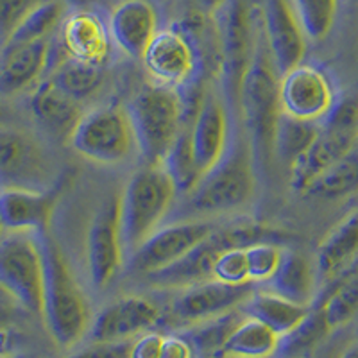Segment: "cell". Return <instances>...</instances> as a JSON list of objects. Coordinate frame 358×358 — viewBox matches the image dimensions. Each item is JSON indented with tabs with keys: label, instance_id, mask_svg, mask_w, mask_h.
Returning <instances> with one entry per match:
<instances>
[{
	"label": "cell",
	"instance_id": "1",
	"mask_svg": "<svg viewBox=\"0 0 358 358\" xmlns=\"http://www.w3.org/2000/svg\"><path fill=\"white\" fill-rule=\"evenodd\" d=\"M38 238L45 265L41 317L57 346L72 348L90 328L88 299L56 241L47 231L38 233Z\"/></svg>",
	"mask_w": 358,
	"mask_h": 358
},
{
	"label": "cell",
	"instance_id": "2",
	"mask_svg": "<svg viewBox=\"0 0 358 358\" xmlns=\"http://www.w3.org/2000/svg\"><path fill=\"white\" fill-rule=\"evenodd\" d=\"M257 159L248 131H238L215 167L203 176L188 196L194 213H226L238 210L255 196Z\"/></svg>",
	"mask_w": 358,
	"mask_h": 358
},
{
	"label": "cell",
	"instance_id": "3",
	"mask_svg": "<svg viewBox=\"0 0 358 358\" xmlns=\"http://www.w3.org/2000/svg\"><path fill=\"white\" fill-rule=\"evenodd\" d=\"M127 111L145 165H163L188 118L181 90L156 83L143 86Z\"/></svg>",
	"mask_w": 358,
	"mask_h": 358
},
{
	"label": "cell",
	"instance_id": "4",
	"mask_svg": "<svg viewBox=\"0 0 358 358\" xmlns=\"http://www.w3.org/2000/svg\"><path fill=\"white\" fill-rule=\"evenodd\" d=\"M174 179L163 165H145L127 181L120 196V231L126 257L159 229L178 196Z\"/></svg>",
	"mask_w": 358,
	"mask_h": 358
},
{
	"label": "cell",
	"instance_id": "5",
	"mask_svg": "<svg viewBox=\"0 0 358 358\" xmlns=\"http://www.w3.org/2000/svg\"><path fill=\"white\" fill-rule=\"evenodd\" d=\"M285 236V233H281L280 229H273L252 220H238L229 226H217L215 231L192 249L187 257L162 271L145 274L143 278L158 289H187L201 281L213 280V267L224 251L257 242H276L278 238Z\"/></svg>",
	"mask_w": 358,
	"mask_h": 358
},
{
	"label": "cell",
	"instance_id": "6",
	"mask_svg": "<svg viewBox=\"0 0 358 358\" xmlns=\"http://www.w3.org/2000/svg\"><path fill=\"white\" fill-rule=\"evenodd\" d=\"M241 115L251 140L257 165L268 169L274 159V134L281 117L280 76L273 65L264 33L242 90Z\"/></svg>",
	"mask_w": 358,
	"mask_h": 358
},
{
	"label": "cell",
	"instance_id": "7",
	"mask_svg": "<svg viewBox=\"0 0 358 358\" xmlns=\"http://www.w3.org/2000/svg\"><path fill=\"white\" fill-rule=\"evenodd\" d=\"M257 18L251 0H228L224 8L222 49H220V79L224 101L228 108L241 115L242 90L252 66L258 45Z\"/></svg>",
	"mask_w": 358,
	"mask_h": 358
},
{
	"label": "cell",
	"instance_id": "8",
	"mask_svg": "<svg viewBox=\"0 0 358 358\" xmlns=\"http://www.w3.org/2000/svg\"><path fill=\"white\" fill-rule=\"evenodd\" d=\"M357 143L358 99H342L337 101L330 115L321 122V131L315 142L290 169L294 188L306 194L310 187Z\"/></svg>",
	"mask_w": 358,
	"mask_h": 358
},
{
	"label": "cell",
	"instance_id": "9",
	"mask_svg": "<svg viewBox=\"0 0 358 358\" xmlns=\"http://www.w3.org/2000/svg\"><path fill=\"white\" fill-rule=\"evenodd\" d=\"M45 265L38 233H8L0 238V287L29 312H43Z\"/></svg>",
	"mask_w": 358,
	"mask_h": 358
},
{
	"label": "cell",
	"instance_id": "10",
	"mask_svg": "<svg viewBox=\"0 0 358 358\" xmlns=\"http://www.w3.org/2000/svg\"><path fill=\"white\" fill-rule=\"evenodd\" d=\"M70 145L79 156L99 165H118L136 149L129 111L122 106H101L83 115Z\"/></svg>",
	"mask_w": 358,
	"mask_h": 358
},
{
	"label": "cell",
	"instance_id": "11",
	"mask_svg": "<svg viewBox=\"0 0 358 358\" xmlns=\"http://www.w3.org/2000/svg\"><path fill=\"white\" fill-rule=\"evenodd\" d=\"M54 163L33 134L0 124V188H54Z\"/></svg>",
	"mask_w": 358,
	"mask_h": 358
},
{
	"label": "cell",
	"instance_id": "12",
	"mask_svg": "<svg viewBox=\"0 0 358 358\" xmlns=\"http://www.w3.org/2000/svg\"><path fill=\"white\" fill-rule=\"evenodd\" d=\"M126 258L120 231V197L111 196L99 208L86 235V267L90 283L104 290L120 274Z\"/></svg>",
	"mask_w": 358,
	"mask_h": 358
},
{
	"label": "cell",
	"instance_id": "13",
	"mask_svg": "<svg viewBox=\"0 0 358 358\" xmlns=\"http://www.w3.org/2000/svg\"><path fill=\"white\" fill-rule=\"evenodd\" d=\"M335 104L337 95L334 85L317 66L301 63L280 78L281 113L321 124Z\"/></svg>",
	"mask_w": 358,
	"mask_h": 358
},
{
	"label": "cell",
	"instance_id": "14",
	"mask_svg": "<svg viewBox=\"0 0 358 358\" xmlns=\"http://www.w3.org/2000/svg\"><path fill=\"white\" fill-rule=\"evenodd\" d=\"M215 228V224L208 220H185L156 229L129 258L131 268L142 276L162 271L187 257Z\"/></svg>",
	"mask_w": 358,
	"mask_h": 358
},
{
	"label": "cell",
	"instance_id": "15",
	"mask_svg": "<svg viewBox=\"0 0 358 358\" xmlns=\"http://www.w3.org/2000/svg\"><path fill=\"white\" fill-rule=\"evenodd\" d=\"M252 281L248 283H224L219 280H206L196 285L181 289L172 301V317L183 324H199L208 319L219 317L235 308H241L255 292Z\"/></svg>",
	"mask_w": 358,
	"mask_h": 358
},
{
	"label": "cell",
	"instance_id": "16",
	"mask_svg": "<svg viewBox=\"0 0 358 358\" xmlns=\"http://www.w3.org/2000/svg\"><path fill=\"white\" fill-rule=\"evenodd\" d=\"M142 62L152 83L178 90L190 85L199 69L196 47L178 29H159Z\"/></svg>",
	"mask_w": 358,
	"mask_h": 358
},
{
	"label": "cell",
	"instance_id": "17",
	"mask_svg": "<svg viewBox=\"0 0 358 358\" xmlns=\"http://www.w3.org/2000/svg\"><path fill=\"white\" fill-rule=\"evenodd\" d=\"M262 33L280 78L301 65L308 40L290 0H265L262 9Z\"/></svg>",
	"mask_w": 358,
	"mask_h": 358
},
{
	"label": "cell",
	"instance_id": "18",
	"mask_svg": "<svg viewBox=\"0 0 358 358\" xmlns=\"http://www.w3.org/2000/svg\"><path fill=\"white\" fill-rule=\"evenodd\" d=\"M228 110L224 97L208 94L201 97L199 108L192 117V149L203 176L215 167L229 145Z\"/></svg>",
	"mask_w": 358,
	"mask_h": 358
},
{
	"label": "cell",
	"instance_id": "19",
	"mask_svg": "<svg viewBox=\"0 0 358 358\" xmlns=\"http://www.w3.org/2000/svg\"><path fill=\"white\" fill-rule=\"evenodd\" d=\"M162 319L158 305L142 296H127L102 308L90 328L92 342H124L145 334Z\"/></svg>",
	"mask_w": 358,
	"mask_h": 358
},
{
	"label": "cell",
	"instance_id": "20",
	"mask_svg": "<svg viewBox=\"0 0 358 358\" xmlns=\"http://www.w3.org/2000/svg\"><path fill=\"white\" fill-rule=\"evenodd\" d=\"M110 38L133 59H143L159 31V17L149 0H122L110 17Z\"/></svg>",
	"mask_w": 358,
	"mask_h": 358
},
{
	"label": "cell",
	"instance_id": "21",
	"mask_svg": "<svg viewBox=\"0 0 358 358\" xmlns=\"http://www.w3.org/2000/svg\"><path fill=\"white\" fill-rule=\"evenodd\" d=\"M59 188H0V222L8 233L47 231Z\"/></svg>",
	"mask_w": 358,
	"mask_h": 358
},
{
	"label": "cell",
	"instance_id": "22",
	"mask_svg": "<svg viewBox=\"0 0 358 358\" xmlns=\"http://www.w3.org/2000/svg\"><path fill=\"white\" fill-rule=\"evenodd\" d=\"M50 40L6 43L0 49V95H15L36 85L50 65Z\"/></svg>",
	"mask_w": 358,
	"mask_h": 358
},
{
	"label": "cell",
	"instance_id": "23",
	"mask_svg": "<svg viewBox=\"0 0 358 358\" xmlns=\"http://www.w3.org/2000/svg\"><path fill=\"white\" fill-rule=\"evenodd\" d=\"M31 113L47 136L70 142L85 111L81 102L66 95L47 78L38 83L31 95Z\"/></svg>",
	"mask_w": 358,
	"mask_h": 358
},
{
	"label": "cell",
	"instance_id": "24",
	"mask_svg": "<svg viewBox=\"0 0 358 358\" xmlns=\"http://www.w3.org/2000/svg\"><path fill=\"white\" fill-rule=\"evenodd\" d=\"M355 265H358V208L326 235L315 260L319 280L328 285L346 276Z\"/></svg>",
	"mask_w": 358,
	"mask_h": 358
},
{
	"label": "cell",
	"instance_id": "25",
	"mask_svg": "<svg viewBox=\"0 0 358 358\" xmlns=\"http://www.w3.org/2000/svg\"><path fill=\"white\" fill-rule=\"evenodd\" d=\"M110 31L94 13L78 11L62 25V47L69 57L102 65L110 50Z\"/></svg>",
	"mask_w": 358,
	"mask_h": 358
},
{
	"label": "cell",
	"instance_id": "26",
	"mask_svg": "<svg viewBox=\"0 0 358 358\" xmlns=\"http://www.w3.org/2000/svg\"><path fill=\"white\" fill-rule=\"evenodd\" d=\"M319 285L317 267L299 251H283L280 267L267 281V290L297 305L310 306Z\"/></svg>",
	"mask_w": 358,
	"mask_h": 358
},
{
	"label": "cell",
	"instance_id": "27",
	"mask_svg": "<svg viewBox=\"0 0 358 358\" xmlns=\"http://www.w3.org/2000/svg\"><path fill=\"white\" fill-rule=\"evenodd\" d=\"M310 308L312 306L297 305V303L289 301L271 290H260V292L255 290L252 296L242 305L245 315L264 322L280 337L294 330L306 317Z\"/></svg>",
	"mask_w": 358,
	"mask_h": 358
},
{
	"label": "cell",
	"instance_id": "28",
	"mask_svg": "<svg viewBox=\"0 0 358 358\" xmlns=\"http://www.w3.org/2000/svg\"><path fill=\"white\" fill-rule=\"evenodd\" d=\"M280 335L258 319L245 315L224 344L219 358H274Z\"/></svg>",
	"mask_w": 358,
	"mask_h": 358
},
{
	"label": "cell",
	"instance_id": "29",
	"mask_svg": "<svg viewBox=\"0 0 358 358\" xmlns=\"http://www.w3.org/2000/svg\"><path fill=\"white\" fill-rule=\"evenodd\" d=\"M57 88L78 102L94 97L104 85L102 65L81 62L76 57H65L47 76Z\"/></svg>",
	"mask_w": 358,
	"mask_h": 358
},
{
	"label": "cell",
	"instance_id": "30",
	"mask_svg": "<svg viewBox=\"0 0 358 358\" xmlns=\"http://www.w3.org/2000/svg\"><path fill=\"white\" fill-rule=\"evenodd\" d=\"M321 124L299 120L281 113L274 134V158L292 169L296 162L310 149L317 138Z\"/></svg>",
	"mask_w": 358,
	"mask_h": 358
},
{
	"label": "cell",
	"instance_id": "31",
	"mask_svg": "<svg viewBox=\"0 0 358 358\" xmlns=\"http://www.w3.org/2000/svg\"><path fill=\"white\" fill-rule=\"evenodd\" d=\"M331 331L322 306L310 308L306 317L289 334L281 335L274 358H305L315 346H319Z\"/></svg>",
	"mask_w": 358,
	"mask_h": 358
},
{
	"label": "cell",
	"instance_id": "32",
	"mask_svg": "<svg viewBox=\"0 0 358 358\" xmlns=\"http://www.w3.org/2000/svg\"><path fill=\"white\" fill-rule=\"evenodd\" d=\"M358 192V143L328 169L306 194L321 199H346Z\"/></svg>",
	"mask_w": 358,
	"mask_h": 358
},
{
	"label": "cell",
	"instance_id": "33",
	"mask_svg": "<svg viewBox=\"0 0 358 358\" xmlns=\"http://www.w3.org/2000/svg\"><path fill=\"white\" fill-rule=\"evenodd\" d=\"M190 122H188L187 118L183 129L179 133L174 147H172L171 155L167 156V159L163 163V167L167 169L171 178L174 179L178 192H181L185 196H190L192 192L196 190L197 185L201 183V179H203V174H201L196 158H194V149H192Z\"/></svg>",
	"mask_w": 358,
	"mask_h": 358
},
{
	"label": "cell",
	"instance_id": "34",
	"mask_svg": "<svg viewBox=\"0 0 358 358\" xmlns=\"http://www.w3.org/2000/svg\"><path fill=\"white\" fill-rule=\"evenodd\" d=\"M66 9H69V6H66L65 0H47L18 25L17 31L11 34V38L6 43L50 40V36L56 33L57 29H62L66 18Z\"/></svg>",
	"mask_w": 358,
	"mask_h": 358
},
{
	"label": "cell",
	"instance_id": "35",
	"mask_svg": "<svg viewBox=\"0 0 358 358\" xmlns=\"http://www.w3.org/2000/svg\"><path fill=\"white\" fill-rule=\"evenodd\" d=\"M244 317L245 313L241 306V308H235L228 313H222L219 317L194 324L192 331L188 334V341L199 353L206 355V357L219 358L226 341H228L236 326L244 321Z\"/></svg>",
	"mask_w": 358,
	"mask_h": 358
},
{
	"label": "cell",
	"instance_id": "36",
	"mask_svg": "<svg viewBox=\"0 0 358 358\" xmlns=\"http://www.w3.org/2000/svg\"><path fill=\"white\" fill-rule=\"evenodd\" d=\"M330 322L331 330L348 324L358 315V265H355L346 276L335 281L331 290L321 303Z\"/></svg>",
	"mask_w": 358,
	"mask_h": 358
},
{
	"label": "cell",
	"instance_id": "37",
	"mask_svg": "<svg viewBox=\"0 0 358 358\" xmlns=\"http://www.w3.org/2000/svg\"><path fill=\"white\" fill-rule=\"evenodd\" d=\"M306 40L322 41L330 36L338 17V0H290Z\"/></svg>",
	"mask_w": 358,
	"mask_h": 358
},
{
	"label": "cell",
	"instance_id": "38",
	"mask_svg": "<svg viewBox=\"0 0 358 358\" xmlns=\"http://www.w3.org/2000/svg\"><path fill=\"white\" fill-rule=\"evenodd\" d=\"M285 249L276 242H257L245 248L249 267V280L252 283H267L276 268L280 267L281 257Z\"/></svg>",
	"mask_w": 358,
	"mask_h": 358
},
{
	"label": "cell",
	"instance_id": "39",
	"mask_svg": "<svg viewBox=\"0 0 358 358\" xmlns=\"http://www.w3.org/2000/svg\"><path fill=\"white\" fill-rule=\"evenodd\" d=\"M245 248H231L224 251L213 267V280L224 281V283H248L249 267Z\"/></svg>",
	"mask_w": 358,
	"mask_h": 358
},
{
	"label": "cell",
	"instance_id": "40",
	"mask_svg": "<svg viewBox=\"0 0 358 358\" xmlns=\"http://www.w3.org/2000/svg\"><path fill=\"white\" fill-rule=\"evenodd\" d=\"M47 0H0V43L4 45L18 25Z\"/></svg>",
	"mask_w": 358,
	"mask_h": 358
},
{
	"label": "cell",
	"instance_id": "41",
	"mask_svg": "<svg viewBox=\"0 0 358 358\" xmlns=\"http://www.w3.org/2000/svg\"><path fill=\"white\" fill-rule=\"evenodd\" d=\"M66 358H131V341L94 342Z\"/></svg>",
	"mask_w": 358,
	"mask_h": 358
},
{
	"label": "cell",
	"instance_id": "42",
	"mask_svg": "<svg viewBox=\"0 0 358 358\" xmlns=\"http://www.w3.org/2000/svg\"><path fill=\"white\" fill-rule=\"evenodd\" d=\"M163 337L158 331H145L131 341V358H159L163 348Z\"/></svg>",
	"mask_w": 358,
	"mask_h": 358
},
{
	"label": "cell",
	"instance_id": "43",
	"mask_svg": "<svg viewBox=\"0 0 358 358\" xmlns=\"http://www.w3.org/2000/svg\"><path fill=\"white\" fill-rule=\"evenodd\" d=\"M159 358H194V346L190 341L179 335L165 337Z\"/></svg>",
	"mask_w": 358,
	"mask_h": 358
},
{
	"label": "cell",
	"instance_id": "44",
	"mask_svg": "<svg viewBox=\"0 0 358 358\" xmlns=\"http://www.w3.org/2000/svg\"><path fill=\"white\" fill-rule=\"evenodd\" d=\"M190 4L203 17H213L217 13L224 11L228 0H190Z\"/></svg>",
	"mask_w": 358,
	"mask_h": 358
},
{
	"label": "cell",
	"instance_id": "45",
	"mask_svg": "<svg viewBox=\"0 0 358 358\" xmlns=\"http://www.w3.org/2000/svg\"><path fill=\"white\" fill-rule=\"evenodd\" d=\"M9 301H13V299H2L0 301V330H6L9 322L13 321V308Z\"/></svg>",
	"mask_w": 358,
	"mask_h": 358
},
{
	"label": "cell",
	"instance_id": "46",
	"mask_svg": "<svg viewBox=\"0 0 358 358\" xmlns=\"http://www.w3.org/2000/svg\"><path fill=\"white\" fill-rule=\"evenodd\" d=\"M15 346V335L9 331V328L6 330H0V351L2 353H9Z\"/></svg>",
	"mask_w": 358,
	"mask_h": 358
},
{
	"label": "cell",
	"instance_id": "47",
	"mask_svg": "<svg viewBox=\"0 0 358 358\" xmlns=\"http://www.w3.org/2000/svg\"><path fill=\"white\" fill-rule=\"evenodd\" d=\"M337 358H358V341L355 342V344H351L350 348H346V350L341 353V357Z\"/></svg>",
	"mask_w": 358,
	"mask_h": 358
},
{
	"label": "cell",
	"instance_id": "48",
	"mask_svg": "<svg viewBox=\"0 0 358 358\" xmlns=\"http://www.w3.org/2000/svg\"><path fill=\"white\" fill-rule=\"evenodd\" d=\"M66 6H72V8H86V6L94 4V2H97V0H65Z\"/></svg>",
	"mask_w": 358,
	"mask_h": 358
},
{
	"label": "cell",
	"instance_id": "49",
	"mask_svg": "<svg viewBox=\"0 0 358 358\" xmlns=\"http://www.w3.org/2000/svg\"><path fill=\"white\" fill-rule=\"evenodd\" d=\"M8 120V111L4 106H0V124H4Z\"/></svg>",
	"mask_w": 358,
	"mask_h": 358
},
{
	"label": "cell",
	"instance_id": "50",
	"mask_svg": "<svg viewBox=\"0 0 358 358\" xmlns=\"http://www.w3.org/2000/svg\"><path fill=\"white\" fill-rule=\"evenodd\" d=\"M2 299H11V297H9L8 294H6V290L0 287V301H2Z\"/></svg>",
	"mask_w": 358,
	"mask_h": 358
},
{
	"label": "cell",
	"instance_id": "51",
	"mask_svg": "<svg viewBox=\"0 0 358 358\" xmlns=\"http://www.w3.org/2000/svg\"><path fill=\"white\" fill-rule=\"evenodd\" d=\"M0 358H13V357L11 353H2V351H0Z\"/></svg>",
	"mask_w": 358,
	"mask_h": 358
},
{
	"label": "cell",
	"instance_id": "52",
	"mask_svg": "<svg viewBox=\"0 0 358 358\" xmlns=\"http://www.w3.org/2000/svg\"><path fill=\"white\" fill-rule=\"evenodd\" d=\"M4 226H2V222H0V238H2V235H4Z\"/></svg>",
	"mask_w": 358,
	"mask_h": 358
},
{
	"label": "cell",
	"instance_id": "53",
	"mask_svg": "<svg viewBox=\"0 0 358 358\" xmlns=\"http://www.w3.org/2000/svg\"><path fill=\"white\" fill-rule=\"evenodd\" d=\"M321 358H334V357H321Z\"/></svg>",
	"mask_w": 358,
	"mask_h": 358
},
{
	"label": "cell",
	"instance_id": "54",
	"mask_svg": "<svg viewBox=\"0 0 358 358\" xmlns=\"http://www.w3.org/2000/svg\"><path fill=\"white\" fill-rule=\"evenodd\" d=\"M0 49H2V43H0Z\"/></svg>",
	"mask_w": 358,
	"mask_h": 358
}]
</instances>
